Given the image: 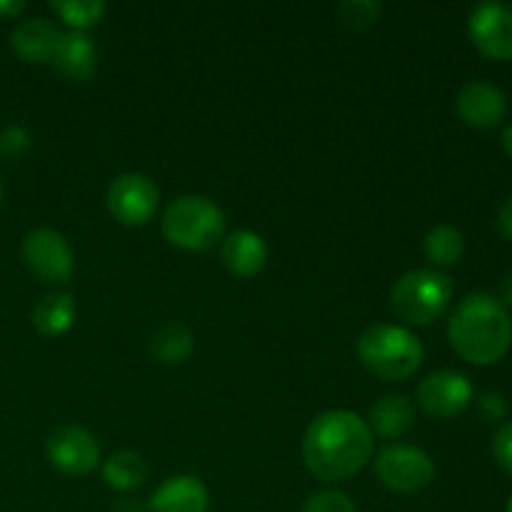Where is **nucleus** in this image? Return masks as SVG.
Listing matches in <instances>:
<instances>
[{
	"instance_id": "obj_3",
	"label": "nucleus",
	"mask_w": 512,
	"mask_h": 512,
	"mask_svg": "<svg viewBox=\"0 0 512 512\" xmlns=\"http://www.w3.org/2000/svg\"><path fill=\"white\" fill-rule=\"evenodd\" d=\"M358 358L378 378L395 383L405 380L423 363V343L408 328L390 323H375L360 333Z\"/></svg>"
},
{
	"instance_id": "obj_8",
	"label": "nucleus",
	"mask_w": 512,
	"mask_h": 512,
	"mask_svg": "<svg viewBox=\"0 0 512 512\" xmlns=\"http://www.w3.org/2000/svg\"><path fill=\"white\" fill-rule=\"evenodd\" d=\"M25 265L30 273L43 278L45 283H65L73 275L75 258L68 240L53 228L30 230L20 245Z\"/></svg>"
},
{
	"instance_id": "obj_1",
	"label": "nucleus",
	"mask_w": 512,
	"mask_h": 512,
	"mask_svg": "<svg viewBox=\"0 0 512 512\" xmlns=\"http://www.w3.org/2000/svg\"><path fill=\"white\" fill-rule=\"evenodd\" d=\"M373 430L358 413L328 410L313 418L303 438V460L323 483L353 478L373 458Z\"/></svg>"
},
{
	"instance_id": "obj_16",
	"label": "nucleus",
	"mask_w": 512,
	"mask_h": 512,
	"mask_svg": "<svg viewBox=\"0 0 512 512\" xmlns=\"http://www.w3.org/2000/svg\"><path fill=\"white\" fill-rule=\"evenodd\" d=\"M95 60H98V50H95L93 38L80 30H68L60 35L50 63L68 80H88L95 73Z\"/></svg>"
},
{
	"instance_id": "obj_7",
	"label": "nucleus",
	"mask_w": 512,
	"mask_h": 512,
	"mask_svg": "<svg viewBox=\"0 0 512 512\" xmlns=\"http://www.w3.org/2000/svg\"><path fill=\"white\" fill-rule=\"evenodd\" d=\"M105 200H108L110 215L118 223L135 228L153 220L160 203V190L148 175L123 173L110 183Z\"/></svg>"
},
{
	"instance_id": "obj_18",
	"label": "nucleus",
	"mask_w": 512,
	"mask_h": 512,
	"mask_svg": "<svg viewBox=\"0 0 512 512\" xmlns=\"http://www.w3.org/2000/svg\"><path fill=\"white\" fill-rule=\"evenodd\" d=\"M193 333L183 323H165L150 335L148 353L160 365H180L193 355Z\"/></svg>"
},
{
	"instance_id": "obj_22",
	"label": "nucleus",
	"mask_w": 512,
	"mask_h": 512,
	"mask_svg": "<svg viewBox=\"0 0 512 512\" xmlns=\"http://www.w3.org/2000/svg\"><path fill=\"white\" fill-rule=\"evenodd\" d=\"M50 8L60 15L63 23L70 25V30L85 33V28H93L100 23L108 5L103 0H53Z\"/></svg>"
},
{
	"instance_id": "obj_2",
	"label": "nucleus",
	"mask_w": 512,
	"mask_h": 512,
	"mask_svg": "<svg viewBox=\"0 0 512 512\" xmlns=\"http://www.w3.org/2000/svg\"><path fill=\"white\" fill-rule=\"evenodd\" d=\"M453 348L475 365H490L508 353L512 323L505 305L485 293L460 300L448 323Z\"/></svg>"
},
{
	"instance_id": "obj_13",
	"label": "nucleus",
	"mask_w": 512,
	"mask_h": 512,
	"mask_svg": "<svg viewBox=\"0 0 512 512\" xmlns=\"http://www.w3.org/2000/svg\"><path fill=\"white\" fill-rule=\"evenodd\" d=\"M220 260L238 278H253L268 263V245L253 230H235L220 245Z\"/></svg>"
},
{
	"instance_id": "obj_9",
	"label": "nucleus",
	"mask_w": 512,
	"mask_h": 512,
	"mask_svg": "<svg viewBox=\"0 0 512 512\" xmlns=\"http://www.w3.org/2000/svg\"><path fill=\"white\" fill-rule=\"evenodd\" d=\"M50 465L68 475H88L100 465V445L80 425H60L45 440Z\"/></svg>"
},
{
	"instance_id": "obj_31",
	"label": "nucleus",
	"mask_w": 512,
	"mask_h": 512,
	"mask_svg": "<svg viewBox=\"0 0 512 512\" xmlns=\"http://www.w3.org/2000/svg\"><path fill=\"white\" fill-rule=\"evenodd\" d=\"M500 295H503V300H500V303L512 305V270L505 275L503 283H500Z\"/></svg>"
},
{
	"instance_id": "obj_23",
	"label": "nucleus",
	"mask_w": 512,
	"mask_h": 512,
	"mask_svg": "<svg viewBox=\"0 0 512 512\" xmlns=\"http://www.w3.org/2000/svg\"><path fill=\"white\" fill-rule=\"evenodd\" d=\"M383 5L378 0H345L338 5V15L345 25L355 30H365L380 18Z\"/></svg>"
},
{
	"instance_id": "obj_5",
	"label": "nucleus",
	"mask_w": 512,
	"mask_h": 512,
	"mask_svg": "<svg viewBox=\"0 0 512 512\" xmlns=\"http://www.w3.org/2000/svg\"><path fill=\"white\" fill-rule=\"evenodd\" d=\"M453 298V283L440 270H410L395 280L390 305L410 325H430L445 313Z\"/></svg>"
},
{
	"instance_id": "obj_12",
	"label": "nucleus",
	"mask_w": 512,
	"mask_h": 512,
	"mask_svg": "<svg viewBox=\"0 0 512 512\" xmlns=\"http://www.w3.org/2000/svg\"><path fill=\"white\" fill-rule=\"evenodd\" d=\"M458 115L473 128H495L500 120L508 113V100H505L503 90L495 88L493 83L485 80H470L460 88L458 100Z\"/></svg>"
},
{
	"instance_id": "obj_33",
	"label": "nucleus",
	"mask_w": 512,
	"mask_h": 512,
	"mask_svg": "<svg viewBox=\"0 0 512 512\" xmlns=\"http://www.w3.org/2000/svg\"><path fill=\"white\" fill-rule=\"evenodd\" d=\"M0 203H3V183H0Z\"/></svg>"
},
{
	"instance_id": "obj_11",
	"label": "nucleus",
	"mask_w": 512,
	"mask_h": 512,
	"mask_svg": "<svg viewBox=\"0 0 512 512\" xmlns=\"http://www.w3.org/2000/svg\"><path fill=\"white\" fill-rule=\"evenodd\" d=\"M470 38L480 53L490 58H510L512 55V8L505 3L475 5L468 20Z\"/></svg>"
},
{
	"instance_id": "obj_29",
	"label": "nucleus",
	"mask_w": 512,
	"mask_h": 512,
	"mask_svg": "<svg viewBox=\"0 0 512 512\" xmlns=\"http://www.w3.org/2000/svg\"><path fill=\"white\" fill-rule=\"evenodd\" d=\"M110 512H148V503H143L138 498H130V495H123V498H118L110 505Z\"/></svg>"
},
{
	"instance_id": "obj_24",
	"label": "nucleus",
	"mask_w": 512,
	"mask_h": 512,
	"mask_svg": "<svg viewBox=\"0 0 512 512\" xmlns=\"http://www.w3.org/2000/svg\"><path fill=\"white\" fill-rule=\"evenodd\" d=\"M300 512H358V510H355V503L350 500L348 493L328 488L310 495Z\"/></svg>"
},
{
	"instance_id": "obj_4",
	"label": "nucleus",
	"mask_w": 512,
	"mask_h": 512,
	"mask_svg": "<svg viewBox=\"0 0 512 512\" xmlns=\"http://www.w3.org/2000/svg\"><path fill=\"white\" fill-rule=\"evenodd\" d=\"M163 235L183 250H208L223 238L225 215L205 195H180L163 210Z\"/></svg>"
},
{
	"instance_id": "obj_28",
	"label": "nucleus",
	"mask_w": 512,
	"mask_h": 512,
	"mask_svg": "<svg viewBox=\"0 0 512 512\" xmlns=\"http://www.w3.org/2000/svg\"><path fill=\"white\" fill-rule=\"evenodd\" d=\"M495 223H498L500 233L512 240V195L510 198H505L503 205L498 208V218H495Z\"/></svg>"
},
{
	"instance_id": "obj_10",
	"label": "nucleus",
	"mask_w": 512,
	"mask_h": 512,
	"mask_svg": "<svg viewBox=\"0 0 512 512\" xmlns=\"http://www.w3.org/2000/svg\"><path fill=\"white\" fill-rule=\"evenodd\" d=\"M473 400V383L455 370H438L418 385V405L433 418H455Z\"/></svg>"
},
{
	"instance_id": "obj_20",
	"label": "nucleus",
	"mask_w": 512,
	"mask_h": 512,
	"mask_svg": "<svg viewBox=\"0 0 512 512\" xmlns=\"http://www.w3.org/2000/svg\"><path fill=\"white\" fill-rule=\"evenodd\" d=\"M145 478H148V465L133 450H118L103 463V480L120 493L140 488Z\"/></svg>"
},
{
	"instance_id": "obj_15",
	"label": "nucleus",
	"mask_w": 512,
	"mask_h": 512,
	"mask_svg": "<svg viewBox=\"0 0 512 512\" xmlns=\"http://www.w3.org/2000/svg\"><path fill=\"white\" fill-rule=\"evenodd\" d=\"M208 488L193 475H173L153 493L148 512H205Z\"/></svg>"
},
{
	"instance_id": "obj_21",
	"label": "nucleus",
	"mask_w": 512,
	"mask_h": 512,
	"mask_svg": "<svg viewBox=\"0 0 512 512\" xmlns=\"http://www.w3.org/2000/svg\"><path fill=\"white\" fill-rule=\"evenodd\" d=\"M465 238L455 225H435L425 235V255L435 268H450L463 258Z\"/></svg>"
},
{
	"instance_id": "obj_14",
	"label": "nucleus",
	"mask_w": 512,
	"mask_h": 512,
	"mask_svg": "<svg viewBox=\"0 0 512 512\" xmlns=\"http://www.w3.org/2000/svg\"><path fill=\"white\" fill-rule=\"evenodd\" d=\"M58 25L45 18H28L15 25L10 35V48L25 63H50L60 40Z\"/></svg>"
},
{
	"instance_id": "obj_6",
	"label": "nucleus",
	"mask_w": 512,
	"mask_h": 512,
	"mask_svg": "<svg viewBox=\"0 0 512 512\" xmlns=\"http://www.w3.org/2000/svg\"><path fill=\"white\" fill-rule=\"evenodd\" d=\"M378 480L393 493H420L435 478V465L428 453L413 445H385L375 458Z\"/></svg>"
},
{
	"instance_id": "obj_17",
	"label": "nucleus",
	"mask_w": 512,
	"mask_h": 512,
	"mask_svg": "<svg viewBox=\"0 0 512 512\" xmlns=\"http://www.w3.org/2000/svg\"><path fill=\"white\" fill-rule=\"evenodd\" d=\"M368 428L383 438H400L415 425V405L405 395H383L368 413Z\"/></svg>"
},
{
	"instance_id": "obj_30",
	"label": "nucleus",
	"mask_w": 512,
	"mask_h": 512,
	"mask_svg": "<svg viewBox=\"0 0 512 512\" xmlns=\"http://www.w3.org/2000/svg\"><path fill=\"white\" fill-rule=\"evenodd\" d=\"M25 10V3L20 0H0V15H18Z\"/></svg>"
},
{
	"instance_id": "obj_34",
	"label": "nucleus",
	"mask_w": 512,
	"mask_h": 512,
	"mask_svg": "<svg viewBox=\"0 0 512 512\" xmlns=\"http://www.w3.org/2000/svg\"><path fill=\"white\" fill-rule=\"evenodd\" d=\"M508 512H512V495H510V500H508Z\"/></svg>"
},
{
	"instance_id": "obj_25",
	"label": "nucleus",
	"mask_w": 512,
	"mask_h": 512,
	"mask_svg": "<svg viewBox=\"0 0 512 512\" xmlns=\"http://www.w3.org/2000/svg\"><path fill=\"white\" fill-rule=\"evenodd\" d=\"M33 145L28 130L23 125H8V128L0 130V158L3 160H18Z\"/></svg>"
},
{
	"instance_id": "obj_27",
	"label": "nucleus",
	"mask_w": 512,
	"mask_h": 512,
	"mask_svg": "<svg viewBox=\"0 0 512 512\" xmlns=\"http://www.w3.org/2000/svg\"><path fill=\"white\" fill-rule=\"evenodd\" d=\"M505 413H508V403H505V398L500 393L490 390V393H485L480 398V415L485 420H500L505 418Z\"/></svg>"
},
{
	"instance_id": "obj_19",
	"label": "nucleus",
	"mask_w": 512,
	"mask_h": 512,
	"mask_svg": "<svg viewBox=\"0 0 512 512\" xmlns=\"http://www.w3.org/2000/svg\"><path fill=\"white\" fill-rule=\"evenodd\" d=\"M75 320V300L70 293H50L33 308V325L43 335L68 333Z\"/></svg>"
},
{
	"instance_id": "obj_26",
	"label": "nucleus",
	"mask_w": 512,
	"mask_h": 512,
	"mask_svg": "<svg viewBox=\"0 0 512 512\" xmlns=\"http://www.w3.org/2000/svg\"><path fill=\"white\" fill-rule=\"evenodd\" d=\"M493 455L500 468L512 473V423L500 425L493 438Z\"/></svg>"
},
{
	"instance_id": "obj_32",
	"label": "nucleus",
	"mask_w": 512,
	"mask_h": 512,
	"mask_svg": "<svg viewBox=\"0 0 512 512\" xmlns=\"http://www.w3.org/2000/svg\"><path fill=\"white\" fill-rule=\"evenodd\" d=\"M503 148L508 150V153L512 155V123L508 125V128L503 130Z\"/></svg>"
}]
</instances>
